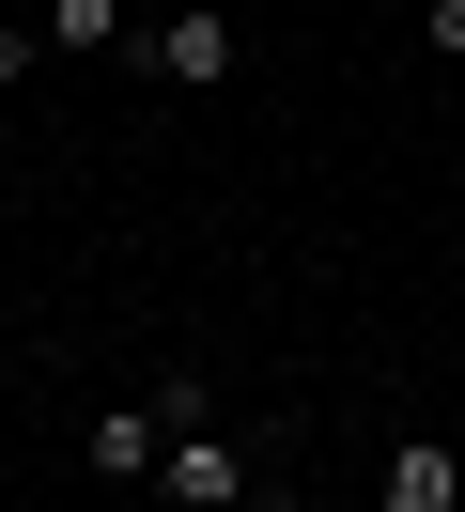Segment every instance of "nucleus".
Returning <instances> with one entry per match:
<instances>
[{"label": "nucleus", "instance_id": "obj_3", "mask_svg": "<svg viewBox=\"0 0 465 512\" xmlns=\"http://www.w3.org/2000/svg\"><path fill=\"white\" fill-rule=\"evenodd\" d=\"M155 466H171V388H124V404L93 419V481H109V497H155Z\"/></svg>", "mask_w": 465, "mask_h": 512}, {"label": "nucleus", "instance_id": "obj_5", "mask_svg": "<svg viewBox=\"0 0 465 512\" xmlns=\"http://www.w3.org/2000/svg\"><path fill=\"white\" fill-rule=\"evenodd\" d=\"M62 47H78V63H93V47H140V16H124V0H62V16H47V63H62Z\"/></svg>", "mask_w": 465, "mask_h": 512}, {"label": "nucleus", "instance_id": "obj_7", "mask_svg": "<svg viewBox=\"0 0 465 512\" xmlns=\"http://www.w3.org/2000/svg\"><path fill=\"white\" fill-rule=\"evenodd\" d=\"M434 63H465V0H434Z\"/></svg>", "mask_w": 465, "mask_h": 512}, {"label": "nucleus", "instance_id": "obj_1", "mask_svg": "<svg viewBox=\"0 0 465 512\" xmlns=\"http://www.w3.org/2000/svg\"><path fill=\"white\" fill-rule=\"evenodd\" d=\"M155 497H171V512H279V481H264V450H248L233 419H202V435H171Z\"/></svg>", "mask_w": 465, "mask_h": 512}, {"label": "nucleus", "instance_id": "obj_6", "mask_svg": "<svg viewBox=\"0 0 465 512\" xmlns=\"http://www.w3.org/2000/svg\"><path fill=\"white\" fill-rule=\"evenodd\" d=\"M31 63H47V16H0V94H16Z\"/></svg>", "mask_w": 465, "mask_h": 512}, {"label": "nucleus", "instance_id": "obj_4", "mask_svg": "<svg viewBox=\"0 0 465 512\" xmlns=\"http://www.w3.org/2000/svg\"><path fill=\"white\" fill-rule=\"evenodd\" d=\"M372 512H465L450 435H388V466H372Z\"/></svg>", "mask_w": 465, "mask_h": 512}, {"label": "nucleus", "instance_id": "obj_8", "mask_svg": "<svg viewBox=\"0 0 465 512\" xmlns=\"http://www.w3.org/2000/svg\"><path fill=\"white\" fill-rule=\"evenodd\" d=\"M155 512H171V497H155Z\"/></svg>", "mask_w": 465, "mask_h": 512}, {"label": "nucleus", "instance_id": "obj_2", "mask_svg": "<svg viewBox=\"0 0 465 512\" xmlns=\"http://www.w3.org/2000/svg\"><path fill=\"white\" fill-rule=\"evenodd\" d=\"M140 63L171 78V94H217V78L248 63V32L217 16V0H186V16H140Z\"/></svg>", "mask_w": 465, "mask_h": 512}]
</instances>
